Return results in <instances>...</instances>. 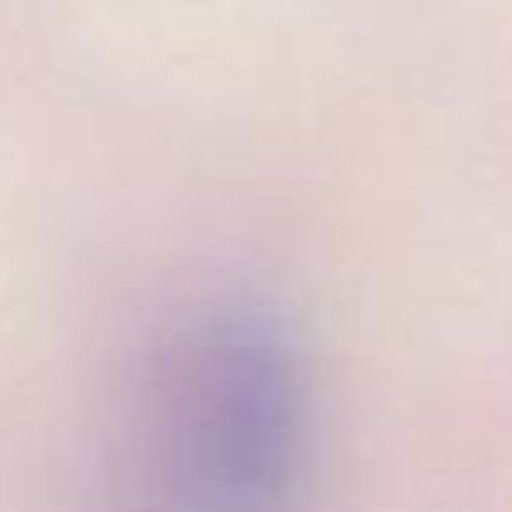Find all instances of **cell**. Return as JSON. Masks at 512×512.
<instances>
[{
  "instance_id": "obj_1",
  "label": "cell",
  "mask_w": 512,
  "mask_h": 512,
  "mask_svg": "<svg viewBox=\"0 0 512 512\" xmlns=\"http://www.w3.org/2000/svg\"><path fill=\"white\" fill-rule=\"evenodd\" d=\"M156 472L176 512H287L312 447L307 362L282 322L226 302L156 367Z\"/></svg>"
}]
</instances>
